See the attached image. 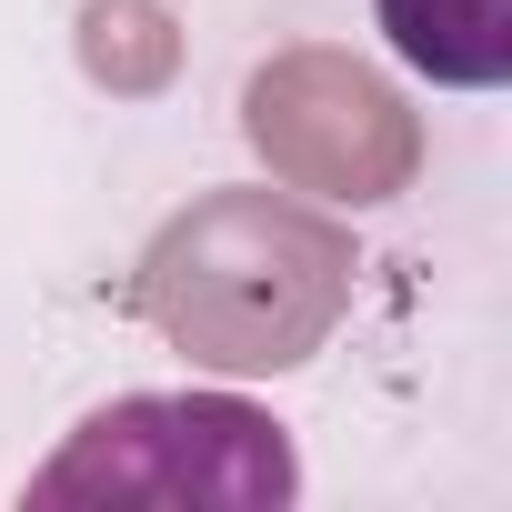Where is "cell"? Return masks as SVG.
<instances>
[{"label": "cell", "instance_id": "6da1fadb", "mask_svg": "<svg viewBox=\"0 0 512 512\" xmlns=\"http://www.w3.org/2000/svg\"><path fill=\"white\" fill-rule=\"evenodd\" d=\"M362 251L292 191H201L171 211L131 272L141 322L201 372H292L352 312Z\"/></svg>", "mask_w": 512, "mask_h": 512}, {"label": "cell", "instance_id": "7a4b0ae2", "mask_svg": "<svg viewBox=\"0 0 512 512\" xmlns=\"http://www.w3.org/2000/svg\"><path fill=\"white\" fill-rule=\"evenodd\" d=\"M302 492V462L272 412L231 392H131L101 402L41 472L31 502H161V512H282Z\"/></svg>", "mask_w": 512, "mask_h": 512}, {"label": "cell", "instance_id": "3957f363", "mask_svg": "<svg viewBox=\"0 0 512 512\" xmlns=\"http://www.w3.org/2000/svg\"><path fill=\"white\" fill-rule=\"evenodd\" d=\"M241 131L262 151V171L282 191H322V201H392L422 171V121L402 111V91L352 61V51H272L241 81Z\"/></svg>", "mask_w": 512, "mask_h": 512}, {"label": "cell", "instance_id": "277c9868", "mask_svg": "<svg viewBox=\"0 0 512 512\" xmlns=\"http://www.w3.org/2000/svg\"><path fill=\"white\" fill-rule=\"evenodd\" d=\"M372 11L422 81H442V91L512 81V0H372Z\"/></svg>", "mask_w": 512, "mask_h": 512}, {"label": "cell", "instance_id": "5b68a950", "mask_svg": "<svg viewBox=\"0 0 512 512\" xmlns=\"http://www.w3.org/2000/svg\"><path fill=\"white\" fill-rule=\"evenodd\" d=\"M81 71L121 101H151L181 71V21L161 0H81Z\"/></svg>", "mask_w": 512, "mask_h": 512}]
</instances>
